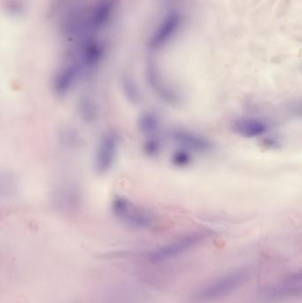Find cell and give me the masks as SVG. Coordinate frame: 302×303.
<instances>
[{
  "instance_id": "1",
  "label": "cell",
  "mask_w": 302,
  "mask_h": 303,
  "mask_svg": "<svg viewBox=\"0 0 302 303\" xmlns=\"http://www.w3.org/2000/svg\"><path fill=\"white\" fill-rule=\"evenodd\" d=\"M251 276L246 268L233 269L203 284L188 297V303H213L236 292Z\"/></svg>"
},
{
  "instance_id": "2",
  "label": "cell",
  "mask_w": 302,
  "mask_h": 303,
  "mask_svg": "<svg viewBox=\"0 0 302 303\" xmlns=\"http://www.w3.org/2000/svg\"><path fill=\"white\" fill-rule=\"evenodd\" d=\"M111 212L121 224L137 230H151L156 225L155 215L123 196H115L111 201Z\"/></svg>"
},
{
  "instance_id": "3",
  "label": "cell",
  "mask_w": 302,
  "mask_h": 303,
  "mask_svg": "<svg viewBox=\"0 0 302 303\" xmlns=\"http://www.w3.org/2000/svg\"><path fill=\"white\" fill-rule=\"evenodd\" d=\"M209 231H198L179 237L170 242L163 244L148 251L144 259L152 263H161L170 259L178 257L204 242L210 236Z\"/></svg>"
},
{
  "instance_id": "4",
  "label": "cell",
  "mask_w": 302,
  "mask_h": 303,
  "mask_svg": "<svg viewBox=\"0 0 302 303\" xmlns=\"http://www.w3.org/2000/svg\"><path fill=\"white\" fill-rule=\"evenodd\" d=\"M120 147V136L114 131H107L100 136L93 158L94 171L99 176L106 175L113 169Z\"/></svg>"
},
{
  "instance_id": "5",
  "label": "cell",
  "mask_w": 302,
  "mask_h": 303,
  "mask_svg": "<svg viewBox=\"0 0 302 303\" xmlns=\"http://www.w3.org/2000/svg\"><path fill=\"white\" fill-rule=\"evenodd\" d=\"M182 23L183 18L178 12H169L153 31L148 47L153 51H159L168 46L178 34Z\"/></svg>"
},
{
  "instance_id": "6",
  "label": "cell",
  "mask_w": 302,
  "mask_h": 303,
  "mask_svg": "<svg viewBox=\"0 0 302 303\" xmlns=\"http://www.w3.org/2000/svg\"><path fill=\"white\" fill-rule=\"evenodd\" d=\"M145 77L148 85L163 101L170 105H176L180 102V94L164 78L161 70L155 63H148L145 69Z\"/></svg>"
},
{
  "instance_id": "7",
  "label": "cell",
  "mask_w": 302,
  "mask_h": 303,
  "mask_svg": "<svg viewBox=\"0 0 302 303\" xmlns=\"http://www.w3.org/2000/svg\"><path fill=\"white\" fill-rule=\"evenodd\" d=\"M259 299L263 303H280L302 298V284H295L281 279L276 284L261 289Z\"/></svg>"
},
{
  "instance_id": "8",
  "label": "cell",
  "mask_w": 302,
  "mask_h": 303,
  "mask_svg": "<svg viewBox=\"0 0 302 303\" xmlns=\"http://www.w3.org/2000/svg\"><path fill=\"white\" fill-rule=\"evenodd\" d=\"M83 75L79 67L68 61L57 70L53 79V90L59 97H63L71 91Z\"/></svg>"
},
{
  "instance_id": "9",
  "label": "cell",
  "mask_w": 302,
  "mask_h": 303,
  "mask_svg": "<svg viewBox=\"0 0 302 303\" xmlns=\"http://www.w3.org/2000/svg\"><path fill=\"white\" fill-rule=\"evenodd\" d=\"M170 137L175 141L180 147L191 152L208 151L210 149V144L204 137L197 135L195 133L185 130V129H176L171 130Z\"/></svg>"
},
{
  "instance_id": "10",
  "label": "cell",
  "mask_w": 302,
  "mask_h": 303,
  "mask_svg": "<svg viewBox=\"0 0 302 303\" xmlns=\"http://www.w3.org/2000/svg\"><path fill=\"white\" fill-rule=\"evenodd\" d=\"M137 128L145 137L160 136L161 118L153 111H144L137 120Z\"/></svg>"
},
{
  "instance_id": "11",
  "label": "cell",
  "mask_w": 302,
  "mask_h": 303,
  "mask_svg": "<svg viewBox=\"0 0 302 303\" xmlns=\"http://www.w3.org/2000/svg\"><path fill=\"white\" fill-rule=\"evenodd\" d=\"M233 129L239 135L246 137L261 136L267 131L265 122L257 119H241L236 121Z\"/></svg>"
},
{
  "instance_id": "12",
  "label": "cell",
  "mask_w": 302,
  "mask_h": 303,
  "mask_svg": "<svg viewBox=\"0 0 302 303\" xmlns=\"http://www.w3.org/2000/svg\"><path fill=\"white\" fill-rule=\"evenodd\" d=\"M121 87L127 99L132 103H138L141 98L139 88L129 76H123L121 79Z\"/></svg>"
},
{
  "instance_id": "13",
  "label": "cell",
  "mask_w": 302,
  "mask_h": 303,
  "mask_svg": "<svg viewBox=\"0 0 302 303\" xmlns=\"http://www.w3.org/2000/svg\"><path fill=\"white\" fill-rule=\"evenodd\" d=\"M79 112L84 121H94L98 115L97 106L90 98H83L80 100Z\"/></svg>"
},
{
  "instance_id": "14",
  "label": "cell",
  "mask_w": 302,
  "mask_h": 303,
  "mask_svg": "<svg viewBox=\"0 0 302 303\" xmlns=\"http://www.w3.org/2000/svg\"><path fill=\"white\" fill-rule=\"evenodd\" d=\"M163 149V143L161 136H152L146 137L143 144V151L148 157H157L159 156Z\"/></svg>"
},
{
  "instance_id": "15",
  "label": "cell",
  "mask_w": 302,
  "mask_h": 303,
  "mask_svg": "<svg viewBox=\"0 0 302 303\" xmlns=\"http://www.w3.org/2000/svg\"><path fill=\"white\" fill-rule=\"evenodd\" d=\"M192 161H193L192 153L182 147H179V149L176 150L171 156V163L176 167H187L192 163Z\"/></svg>"
},
{
  "instance_id": "16",
  "label": "cell",
  "mask_w": 302,
  "mask_h": 303,
  "mask_svg": "<svg viewBox=\"0 0 302 303\" xmlns=\"http://www.w3.org/2000/svg\"><path fill=\"white\" fill-rule=\"evenodd\" d=\"M282 280L295 284H302V269L287 274L282 278Z\"/></svg>"
}]
</instances>
